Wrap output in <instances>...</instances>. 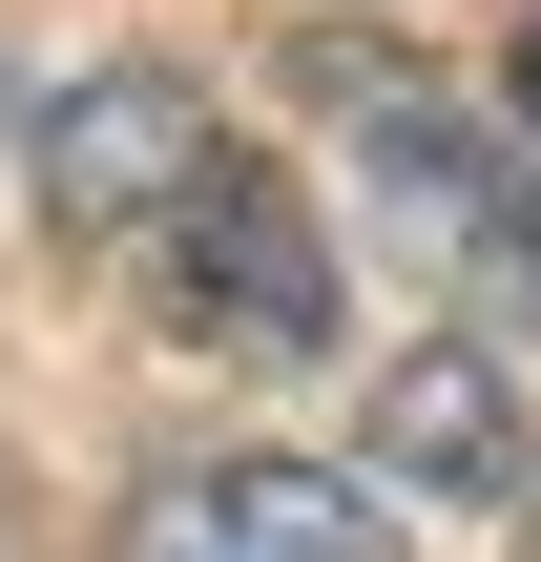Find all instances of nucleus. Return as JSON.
I'll return each instance as SVG.
<instances>
[{
    "label": "nucleus",
    "instance_id": "nucleus-5",
    "mask_svg": "<svg viewBox=\"0 0 541 562\" xmlns=\"http://www.w3.org/2000/svg\"><path fill=\"white\" fill-rule=\"evenodd\" d=\"M375 480H417V501H541V417L500 375V334H417L375 375Z\"/></svg>",
    "mask_w": 541,
    "mask_h": 562
},
{
    "label": "nucleus",
    "instance_id": "nucleus-3",
    "mask_svg": "<svg viewBox=\"0 0 541 562\" xmlns=\"http://www.w3.org/2000/svg\"><path fill=\"white\" fill-rule=\"evenodd\" d=\"M208 146H229V125H208L188 63H83L21 167H42V229H63V250H146V229L208 188Z\"/></svg>",
    "mask_w": 541,
    "mask_h": 562
},
{
    "label": "nucleus",
    "instance_id": "nucleus-1",
    "mask_svg": "<svg viewBox=\"0 0 541 562\" xmlns=\"http://www.w3.org/2000/svg\"><path fill=\"white\" fill-rule=\"evenodd\" d=\"M292 83H313V125L354 146V188L480 292V313H521L541 334V146L500 104H459L438 63H396V42H292Z\"/></svg>",
    "mask_w": 541,
    "mask_h": 562
},
{
    "label": "nucleus",
    "instance_id": "nucleus-2",
    "mask_svg": "<svg viewBox=\"0 0 541 562\" xmlns=\"http://www.w3.org/2000/svg\"><path fill=\"white\" fill-rule=\"evenodd\" d=\"M125 271L167 292V334H188V355H271V375H292V355H334V229H313L250 146H208V188H188Z\"/></svg>",
    "mask_w": 541,
    "mask_h": 562
},
{
    "label": "nucleus",
    "instance_id": "nucleus-6",
    "mask_svg": "<svg viewBox=\"0 0 541 562\" xmlns=\"http://www.w3.org/2000/svg\"><path fill=\"white\" fill-rule=\"evenodd\" d=\"M521 125H541V21H521Z\"/></svg>",
    "mask_w": 541,
    "mask_h": 562
},
{
    "label": "nucleus",
    "instance_id": "nucleus-4",
    "mask_svg": "<svg viewBox=\"0 0 541 562\" xmlns=\"http://www.w3.org/2000/svg\"><path fill=\"white\" fill-rule=\"evenodd\" d=\"M125 562H396V521H375V480H334V459H188V480L125 521Z\"/></svg>",
    "mask_w": 541,
    "mask_h": 562
}]
</instances>
